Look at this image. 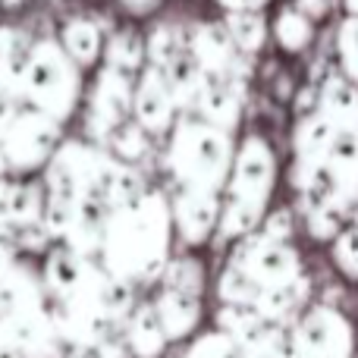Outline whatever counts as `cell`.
Here are the masks:
<instances>
[{
	"instance_id": "9",
	"label": "cell",
	"mask_w": 358,
	"mask_h": 358,
	"mask_svg": "<svg viewBox=\"0 0 358 358\" xmlns=\"http://www.w3.org/2000/svg\"><path fill=\"white\" fill-rule=\"evenodd\" d=\"M239 41L245 44V48H255V44H261V41H264V25H261L255 16H242Z\"/></svg>"
},
{
	"instance_id": "5",
	"label": "cell",
	"mask_w": 358,
	"mask_h": 358,
	"mask_svg": "<svg viewBox=\"0 0 358 358\" xmlns=\"http://www.w3.org/2000/svg\"><path fill=\"white\" fill-rule=\"evenodd\" d=\"M336 54H340L343 73L358 85V16H346L336 35Z\"/></svg>"
},
{
	"instance_id": "2",
	"label": "cell",
	"mask_w": 358,
	"mask_h": 358,
	"mask_svg": "<svg viewBox=\"0 0 358 358\" xmlns=\"http://www.w3.org/2000/svg\"><path fill=\"white\" fill-rule=\"evenodd\" d=\"M324 164H327L324 170L334 179L336 189L355 192L358 189V136L355 132H336Z\"/></svg>"
},
{
	"instance_id": "3",
	"label": "cell",
	"mask_w": 358,
	"mask_h": 358,
	"mask_svg": "<svg viewBox=\"0 0 358 358\" xmlns=\"http://www.w3.org/2000/svg\"><path fill=\"white\" fill-rule=\"evenodd\" d=\"M324 117L336 132H358V85L352 79H330L324 88Z\"/></svg>"
},
{
	"instance_id": "10",
	"label": "cell",
	"mask_w": 358,
	"mask_h": 358,
	"mask_svg": "<svg viewBox=\"0 0 358 358\" xmlns=\"http://www.w3.org/2000/svg\"><path fill=\"white\" fill-rule=\"evenodd\" d=\"M296 6L305 16L315 19V22H321V19H327L336 10V0H296Z\"/></svg>"
},
{
	"instance_id": "12",
	"label": "cell",
	"mask_w": 358,
	"mask_h": 358,
	"mask_svg": "<svg viewBox=\"0 0 358 358\" xmlns=\"http://www.w3.org/2000/svg\"><path fill=\"white\" fill-rule=\"evenodd\" d=\"M343 6H346L349 16H358V0H343Z\"/></svg>"
},
{
	"instance_id": "8",
	"label": "cell",
	"mask_w": 358,
	"mask_h": 358,
	"mask_svg": "<svg viewBox=\"0 0 358 358\" xmlns=\"http://www.w3.org/2000/svg\"><path fill=\"white\" fill-rule=\"evenodd\" d=\"M336 223H340V214H336L334 208H321L311 214V227H315V233L321 236V239H330V236L336 233Z\"/></svg>"
},
{
	"instance_id": "7",
	"label": "cell",
	"mask_w": 358,
	"mask_h": 358,
	"mask_svg": "<svg viewBox=\"0 0 358 358\" xmlns=\"http://www.w3.org/2000/svg\"><path fill=\"white\" fill-rule=\"evenodd\" d=\"M336 261L349 277H358V227L346 229V233L336 239Z\"/></svg>"
},
{
	"instance_id": "4",
	"label": "cell",
	"mask_w": 358,
	"mask_h": 358,
	"mask_svg": "<svg viewBox=\"0 0 358 358\" xmlns=\"http://www.w3.org/2000/svg\"><path fill=\"white\" fill-rule=\"evenodd\" d=\"M273 31H277V41L283 44L286 50L299 54V50H305L311 44V38H315V19L305 16L299 6H289V10H280Z\"/></svg>"
},
{
	"instance_id": "6",
	"label": "cell",
	"mask_w": 358,
	"mask_h": 358,
	"mask_svg": "<svg viewBox=\"0 0 358 358\" xmlns=\"http://www.w3.org/2000/svg\"><path fill=\"white\" fill-rule=\"evenodd\" d=\"M258 273L271 283H289V277L296 273V258L286 248H264L258 255Z\"/></svg>"
},
{
	"instance_id": "11",
	"label": "cell",
	"mask_w": 358,
	"mask_h": 358,
	"mask_svg": "<svg viewBox=\"0 0 358 358\" xmlns=\"http://www.w3.org/2000/svg\"><path fill=\"white\" fill-rule=\"evenodd\" d=\"M229 6H239V10H252V6H258V3H264V0H227Z\"/></svg>"
},
{
	"instance_id": "1",
	"label": "cell",
	"mask_w": 358,
	"mask_h": 358,
	"mask_svg": "<svg viewBox=\"0 0 358 358\" xmlns=\"http://www.w3.org/2000/svg\"><path fill=\"white\" fill-rule=\"evenodd\" d=\"M302 346L308 358H346L349 352V330L334 311H317L305 324Z\"/></svg>"
}]
</instances>
